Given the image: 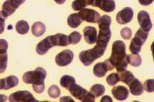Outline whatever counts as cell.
Here are the masks:
<instances>
[{
    "label": "cell",
    "mask_w": 154,
    "mask_h": 102,
    "mask_svg": "<svg viewBox=\"0 0 154 102\" xmlns=\"http://www.w3.org/2000/svg\"><path fill=\"white\" fill-rule=\"evenodd\" d=\"M108 71H109V68H108L106 63L104 62H99L97 63L94 66L93 69L94 74L97 77L101 78L103 77L106 74Z\"/></svg>",
    "instance_id": "obj_18"
},
{
    "label": "cell",
    "mask_w": 154,
    "mask_h": 102,
    "mask_svg": "<svg viewBox=\"0 0 154 102\" xmlns=\"http://www.w3.org/2000/svg\"><path fill=\"white\" fill-rule=\"evenodd\" d=\"M119 80L121 82L125 83L126 84H129L134 79V74H132L131 72L130 71L124 70L123 72H119Z\"/></svg>",
    "instance_id": "obj_24"
},
{
    "label": "cell",
    "mask_w": 154,
    "mask_h": 102,
    "mask_svg": "<svg viewBox=\"0 0 154 102\" xmlns=\"http://www.w3.org/2000/svg\"><path fill=\"white\" fill-rule=\"evenodd\" d=\"M19 79L15 76H9L0 81V88L8 90L18 85Z\"/></svg>",
    "instance_id": "obj_14"
},
{
    "label": "cell",
    "mask_w": 154,
    "mask_h": 102,
    "mask_svg": "<svg viewBox=\"0 0 154 102\" xmlns=\"http://www.w3.org/2000/svg\"><path fill=\"white\" fill-rule=\"evenodd\" d=\"M141 47L142 44L133 38L130 44V51L133 54H138L140 51V50H141Z\"/></svg>",
    "instance_id": "obj_29"
},
{
    "label": "cell",
    "mask_w": 154,
    "mask_h": 102,
    "mask_svg": "<svg viewBox=\"0 0 154 102\" xmlns=\"http://www.w3.org/2000/svg\"><path fill=\"white\" fill-rule=\"evenodd\" d=\"M84 36L88 44H93L97 40V31L93 26H86L84 29Z\"/></svg>",
    "instance_id": "obj_16"
},
{
    "label": "cell",
    "mask_w": 154,
    "mask_h": 102,
    "mask_svg": "<svg viewBox=\"0 0 154 102\" xmlns=\"http://www.w3.org/2000/svg\"><path fill=\"white\" fill-rule=\"evenodd\" d=\"M9 100L12 102H36L34 96L28 91H18L11 94Z\"/></svg>",
    "instance_id": "obj_7"
},
{
    "label": "cell",
    "mask_w": 154,
    "mask_h": 102,
    "mask_svg": "<svg viewBox=\"0 0 154 102\" xmlns=\"http://www.w3.org/2000/svg\"><path fill=\"white\" fill-rule=\"evenodd\" d=\"M119 81V76L117 73H112L106 77V82L110 86L116 85Z\"/></svg>",
    "instance_id": "obj_33"
},
{
    "label": "cell",
    "mask_w": 154,
    "mask_h": 102,
    "mask_svg": "<svg viewBox=\"0 0 154 102\" xmlns=\"http://www.w3.org/2000/svg\"><path fill=\"white\" fill-rule=\"evenodd\" d=\"M48 94L50 97L53 98V99L58 98L61 94L60 88L56 85L51 86L48 89Z\"/></svg>",
    "instance_id": "obj_31"
},
{
    "label": "cell",
    "mask_w": 154,
    "mask_h": 102,
    "mask_svg": "<svg viewBox=\"0 0 154 102\" xmlns=\"http://www.w3.org/2000/svg\"><path fill=\"white\" fill-rule=\"evenodd\" d=\"M93 7H99L106 12H111L114 11L116 4L114 0H95Z\"/></svg>",
    "instance_id": "obj_13"
},
{
    "label": "cell",
    "mask_w": 154,
    "mask_h": 102,
    "mask_svg": "<svg viewBox=\"0 0 154 102\" xmlns=\"http://www.w3.org/2000/svg\"><path fill=\"white\" fill-rule=\"evenodd\" d=\"M70 94L73 97L83 102H94L95 101V96L91 92L86 91L85 88L82 87L80 85L75 84L69 89Z\"/></svg>",
    "instance_id": "obj_4"
},
{
    "label": "cell",
    "mask_w": 154,
    "mask_h": 102,
    "mask_svg": "<svg viewBox=\"0 0 154 102\" xmlns=\"http://www.w3.org/2000/svg\"><path fill=\"white\" fill-rule=\"evenodd\" d=\"M153 0H138V2L143 6H149L153 3Z\"/></svg>",
    "instance_id": "obj_37"
},
{
    "label": "cell",
    "mask_w": 154,
    "mask_h": 102,
    "mask_svg": "<svg viewBox=\"0 0 154 102\" xmlns=\"http://www.w3.org/2000/svg\"><path fill=\"white\" fill-rule=\"evenodd\" d=\"M4 29H5V20L2 21V19L1 18V33H2Z\"/></svg>",
    "instance_id": "obj_40"
},
{
    "label": "cell",
    "mask_w": 154,
    "mask_h": 102,
    "mask_svg": "<svg viewBox=\"0 0 154 102\" xmlns=\"http://www.w3.org/2000/svg\"><path fill=\"white\" fill-rule=\"evenodd\" d=\"M121 36H122L123 39H129L132 36V31L130 28L125 27L121 30Z\"/></svg>",
    "instance_id": "obj_35"
},
{
    "label": "cell",
    "mask_w": 154,
    "mask_h": 102,
    "mask_svg": "<svg viewBox=\"0 0 154 102\" xmlns=\"http://www.w3.org/2000/svg\"><path fill=\"white\" fill-rule=\"evenodd\" d=\"M7 52H0V72H5V69L7 66Z\"/></svg>",
    "instance_id": "obj_30"
},
{
    "label": "cell",
    "mask_w": 154,
    "mask_h": 102,
    "mask_svg": "<svg viewBox=\"0 0 154 102\" xmlns=\"http://www.w3.org/2000/svg\"><path fill=\"white\" fill-rule=\"evenodd\" d=\"M105 49L96 45L93 49L82 51L79 54V59L84 66H89L96 59L100 58L104 54Z\"/></svg>",
    "instance_id": "obj_3"
},
{
    "label": "cell",
    "mask_w": 154,
    "mask_h": 102,
    "mask_svg": "<svg viewBox=\"0 0 154 102\" xmlns=\"http://www.w3.org/2000/svg\"><path fill=\"white\" fill-rule=\"evenodd\" d=\"M79 16L83 21H86L88 23H96L99 21L100 14L91 9H82L79 13Z\"/></svg>",
    "instance_id": "obj_10"
},
{
    "label": "cell",
    "mask_w": 154,
    "mask_h": 102,
    "mask_svg": "<svg viewBox=\"0 0 154 102\" xmlns=\"http://www.w3.org/2000/svg\"><path fill=\"white\" fill-rule=\"evenodd\" d=\"M55 42L54 40L53 35L47 36L45 39L42 40L37 44L36 47V51L39 55H44L47 53V51L54 47H55Z\"/></svg>",
    "instance_id": "obj_9"
},
{
    "label": "cell",
    "mask_w": 154,
    "mask_h": 102,
    "mask_svg": "<svg viewBox=\"0 0 154 102\" xmlns=\"http://www.w3.org/2000/svg\"><path fill=\"white\" fill-rule=\"evenodd\" d=\"M143 88L146 90V91L149 93H152L154 91V80L153 79H149L146 80L144 82Z\"/></svg>",
    "instance_id": "obj_34"
},
{
    "label": "cell",
    "mask_w": 154,
    "mask_h": 102,
    "mask_svg": "<svg viewBox=\"0 0 154 102\" xmlns=\"http://www.w3.org/2000/svg\"><path fill=\"white\" fill-rule=\"evenodd\" d=\"M74 59V53L69 49L63 50L56 56V63L59 66H66L70 64Z\"/></svg>",
    "instance_id": "obj_8"
},
{
    "label": "cell",
    "mask_w": 154,
    "mask_h": 102,
    "mask_svg": "<svg viewBox=\"0 0 154 102\" xmlns=\"http://www.w3.org/2000/svg\"><path fill=\"white\" fill-rule=\"evenodd\" d=\"M54 1L56 2V3L59 4V5H62L66 2V0H54Z\"/></svg>",
    "instance_id": "obj_41"
},
{
    "label": "cell",
    "mask_w": 154,
    "mask_h": 102,
    "mask_svg": "<svg viewBox=\"0 0 154 102\" xmlns=\"http://www.w3.org/2000/svg\"><path fill=\"white\" fill-rule=\"evenodd\" d=\"M129 89L131 93L134 96L141 95L143 92V86L141 82L138 79H134L129 84Z\"/></svg>",
    "instance_id": "obj_17"
},
{
    "label": "cell",
    "mask_w": 154,
    "mask_h": 102,
    "mask_svg": "<svg viewBox=\"0 0 154 102\" xmlns=\"http://www.w3.org/2000/svg\"><path fill=\"white\" fill-rule=\"evenodd\" d=\"M82 20L79 14L74 13V14H70L67 19V23L70 27L72 28H77L80 26L82 23Z\"/></svg>",
    "instance_id": "obj_20"
},
{
    "label": "cell",
    "mask_w": 154,
    "mask_h": 102,
    "mask_svg": "<svg viewBox=\"0 0 154 102\" xmlns=\"http://www.w3.org/2000/svg\"><path fill=\"white\" fill-rule=\"evenodd\" d=\"M138 22L142 29L149 32L153 27L150 15L147 11L142 10L138 14Z\"/></svg>",
    "instance_id": "obj_11"
},
{
    "label": "cell",
    "mask_w": 154,
    "mask_h": 102,
    "mask_svg": "<svg viewBox=\"0 0 154 102\" xmlns=\"http://www.w3.org/2000/svg\"><path fill=\"white\" fill-rule=\"evenodd\" d=\"M126 60L128 63L135 67L139 66L142 62L141 57L140 55L133 54L126 56Z\"/></svg>",
    "instance_id": "obj_25"
},
{
    "label": "cell",
    "mask_w": 154,
    "mask_h": 102,
    "mask_svg": "<svg viewBox=\"0 0 154 102\" xmlns=\"http://www.w3.org/2000/svg\"><path fill=\"white\" fill-rule=\"evenodd\" d=\"M25 1L26 0H7L5 1L2 5L1 16L7 18V17L14 14L17 9H18L19 6L22 5Z\"/></svg>",
    "instance_id": "obj_6"
},
{
    "label": "cell",
    "mask_w": 154,
    "mask_h": 102,
    "mask_svg": "<svg viewBox=\"0 0 154 102\" xmlns=\"http://www.w3.org/2000/svg\"><path fill=\"white\" fill-rule=\"evenodd\" d=\"M126 45L122 41L114 42L112 45V53L109 60L116 67V69L118 72H123L126 70L128 66V62L126 60Z\"/></svg>",
    "instance_id": "obj_1"
},
{
    "label": "cell",
    "mask_w": 154,
    "mask_h": 102,
    "mask_svg": "<svg viewBox=\"0 0 154 102\" xmlns=\"http://www.w3.org/2000/svg\"><path fill=\"white\" fill-rule=\"evenodd\" d=\"M46 31V26L43 23L41 22H36L34 23L32 26V32L34 36L36 37H39L43 35Z\"/></svg>",
    "instance_id": "obj_21"
},
{
    "label": "cell",
    "mask_w": 154,
    "mask_h": 102,
    "mask_svg": "<svg viewBox=\"0 0 154 102\" xmlns=\"http://www.w3.org/2000/svg\"><path fill=\"white\" fill-rule=\"evenodd\" d=\"M134 17V11L131 7H125L119 11L116 15V21L120 24H128L132 20Z\"/></svg>",
    "instance_id": "obj_12"
},
{
    "label": "cell",
    "mask_w": 154,
    "mask_h": 102,
    "mask_svg": "<svg viewBox=\"0 0 154 102\" xmlns=\"http://www.w3.org/2000/svg\"><path fill=\"white\" fill-rule=\"evenodd\" d=\"M112 94L115 99L119 101H124L128 97L129 91L125 86H117L112 88Z\"/></svg>",
    "instance_id": "obj_15"
},
{
    "label": "cell",
    "mask_w": 154,
    "mask_h": 102,
    "mask_svg": "<svg viewBox=\"0 0 154 102\" xmlns=\"http://www.w3.org/2000/svg\"><path fill=\"white\" fill-rule=\"evenodd\" d=\"M112 99L109 97V96H104L103 97H102V99H101V102L106 101V102H112Z\"/></svg>",
    "instance_id": "obj_39"
},
{
    "label": "cell",
    "mask_w": 154,
    "mask_h": 102,
    "mask_svg": "<svg viewBox=\"0 0 154 102\" xmlns=\"http://www.w3.org/2000/svg\"><path fill=\"white\" fill-rule=\"evenodd\" d=\"M99 27V34L96 40V45L102 49H106L111 37V31L110 26H101Z\"/></svg>",
    "instance_id": "obj_5"
},
{
    "label": "cell",
    "mask_w": 154,
    "mask_h": 102,
    "mask_svg": "<svg viewBox=\"0 0 154 102\" xmlns=\"http://www.w3.org/2000/svg\"><path fill=\"white\" fill-rule=\"evenodd\" d=\"M60 101H67V102H74V100L72 99L70 97H63L60 99Z\"/></svg>",
    "instance_id": "obj_38"
},
{
    "label": "cell",
    "mask_w": 154,
    "mask_h": 102,
    "mask_svg": "<svg viewBox=\"0 0 154 102\" xmlns=\"http://www.w3.org/2000/svg\"><path fill=\"white\" fill-rule=\"evenodd\" d=\"M55 45L59 47H66L69 44V37L63 34H57L53 35Z\"/></svg>",
    "instance_id": "obj_22"
},
{
    "label": "cell",
    "mask_w": 154,
    "mask_h": 102,
    "mask_svg": "<svg viewBox=\"0 0 154 102\" xmlns=\"http://www.w3.org/2000/svg\"><path fill=\"white\" fill-rule=\"evenodd\" d=\"M8 49V43L5 39H0V52H7Z\"/></svg>",
    "instance_id": "obj_36"
},
{
    "label": "cell",
    "mask_w": 154,
    "mask_h": 102,
    "mask_svg": "<svg viewBox=\"0 0 154 102\" xmlns=\"http://www.w3.org/2000/svg\"><path fill=\"white\" fill-rule=\"evenodd\" d=\"M148 36H149V32H146L142 29H138L137 32H136V34H135L134 39L136 40V41L139 42L140 44L143 45V44L145 43L146 40L147 39Z\"/></svg>",
    "instance_id": "obj_27"
},
{
    "label": "cell",
    "mask_w": 154,
    "mask_h": 102,
    "mask_svg": "<svg viewBox=\"0 0 154 102\" xmlns=\"http://www.w3.org/2000/svg\"><path fill=\"white\" fill-rule=\"evenodd\" d=\"M47 77V72L42 67H37L35 70L29 71L23 75V81L26 84H32L33 89L37 94L44 91V79Z\"/></svg>",
    "instance_id": "obj_2"
},
{
    "label": "cell",
    "mask_w": 154,
    "mask_h": 102,
    "mask_svg": "<svg viewBox=\"0 0 154 102\" xmlns=\"http://www.w3.org/2000/svg\"><path fill=\"white\" fill-rule=\"evenodd\" d=\"M16 30L19 34H26L28 33L29 30V25L28 22L24 20H20L16 24Z\"/></svg>",
    "instance_id": "obj_26"
},
{
    "label": "cell",
    "mask_w": 154,
    "mask_h": 102,
    "mask_svg": "<svg viewBox=\"0 0 154 102\" xmlns=\"http://www.w3.org/2000/svg\"><path fill=\"white\" fill-rule=\"evenodd\" d=\"M68 37L69 44H76L80 42L81 39H82V35H81L79 32H73L70 34V35H69Z\"/></svg>",
    "instance_id": "obj_32"
},
{
    "label": "cell",
    "mask_w": 154,
    "mask_h": 102,
    "mask_svg": "<svg viewBox=\"0 0 154 102\" xmlns=\"http://www.w3.org/2000/svg\"><path fill=\"white\" fill-rule=\"evenodd\" d=\"M76 84V80L72 76H69V75H64L61 78L60 84L62 87L66 88L69 90L72 87L74 84Z\"/></svg>",
    "instance_id": "obj_23"
},
{
    "label": "cell",
    "mask_w": 154,
    "mask_h": 102,
    "mask_svg": "<svg viewBox=\"0 0 154 102\" xmlns=\"http://www.w3.org/2000/svg\"><path fill=\"white\" fill-rule=\"evenodd\" d=\"M95 0H75L73 2L72 7L75 11H80L85 8L87 5L93 6Z\"/></svg>",
    "instance_id": "obj_19"
},
{
    "label": "cell",
    "mask_w": 154,
    "mask_h": 102,
    "mask_svg": "<svg viewBox=\"0 0 154 102\" xmlns=\"http://www.w3.org/2000/svg\"><path fill=\"white\" fill-rule=\"evenodd\" d=\"M90 91L95 96V97H99L103 94L105 91L104 86L102 84H94V85L91 88Z\"/></svg>",
    "instance_id": "obj_28"
}]
</instances>
